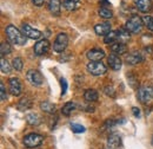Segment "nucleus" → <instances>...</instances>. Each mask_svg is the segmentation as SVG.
<instances>
[{
	"instance_id": "f257e3e1",
	"label": "nucleus",
	"mask_w": 153,
	"mask_h": 149,
	"mask_svg": "<svg viewBox=\"0 0 153 149\" xmlns=\"http://www.w3.org/2000/svg\"><path fill=\"white\" fill-rule=\"evenodd\" d=\"M5 32H6L8 40L16 45H25L27 41V37L13 25H8L5 30Z\"/></svg>"
},
{
	"instance_id": "f03ea898",
	"label": "nucleus",
	"mask_w": 153,
	"mask_h": 149,
	"mask_svg": "<svg viewBox=\"0 0 153 149\" xmlns=\"http://www.w3.org/2000/svg\"><path fill=\"white\" fill-rule=\"evenodd\" d=\"M44 141V137L39 134H36V132H32V134H28L24 137L22 140V143L25 147L27 148H36V147H39Z\"/></svg>"
},
{
	"instance_id": "7ed1b4c3",
	"label": "nucleus",
	"mask_w": 153,
	"mask_h": 149,
	"mask_svg": "<svg viewBox=\"0 0 153 149\" xmlns=\"http://www.w3.org/2000/svg\"><path fill=\"white\" fill-rule=\"evenodd\" d=\"M143 19L138 16H133L132 18H130L126 21V30L132 32V33H139L143 29Z\"/></svg>"
},
{
	"instance_id": "20e7f679",
	"label": "nucleus",
	"mask_w": 153,
	"mask_h": 149,
	"mask_svg": "<svg viewBox=\"0 0 153 149\" xmlns=\"http://www.w3.org/2000/svg\"><path fill=\"white\" fill-rule=\"evenodd\" d=\"M107 68L105 66V64L99 60V62H90L87 64V71L92 76H101L106 72Z\"/></svg>"
},
{
	"instance_id": "39448f33",
	"label": "nucleus",
	"mask_w": 153,
	"mask_h": 149,
	"mask_svg": "<svg viewBox=\"0 0 153 149\" xmlns=\"http://www.w3.org/2000/svg\"><path fill=\"white\" fill-rule=\"evenodd\" d=\"M68 45V37L66 33H59L53 43V50L56 52H64Z\"/></svg>"
},
{
	"instance_id": "423d86ee",
	"label": "nucleus",
	"mask_w": 153,
	"mask_h": 149,
	"mask_svg": "<svg viewBox=\"0 0 153 149\" xmlns=\"http://www.w3.org/2000/svg\"><path fill=\"white\" fill-rule=\"evenodd\" d=\"M26 78L34 87H40L44 83V77L38 70H28L27 74H26Z\"/></svg>"
},
{
	"instance_id": "0eeeda50",
	"label": "nucleus",
	"mask_w": 153,
	"mask_h": 149,
	"mask_svg": "<svg viewBox=\"0 0 153 149\" xmlns=\"http://www.w3.org/2000/svg\"><path fill=\"white\" fill-rule=\"evenodd\" d=\"M153 98V87H143L138 90V99L141 103H147Z\"/></svg>"
},
{
	"instance_id": "6e6552de",
	"label": "nucleus",
	"mask_w": 153,
	"mask_h": 149,
	"mask_svg": "<svg viewBox=\"0 0 153 149\" xmlns=\"http://www.w3.org/2000/svg\"><path fill=\"white\" fill-rule=\"evenodd\" d=\"M50 49V41L47 39H40L34 45V53L37 56H44Z\"/></svg>"
},
{
	"instance_id": "1a4fd4ad",
	"label": "nucleus",
	"mask_w": 153,
	"mask_h": 149,
	"mask_svg": "<svg viewBox=\"0 0 153 149\" xmlns=\"http://www.w3.org/2000/svg\"><path fill=\"white\" fill-rule=\"evenodd\" d=\"M21 29H22V33L27 38H31V39H39V38L41 37V32H40L39 30H37V29L32 27V26L28 25V24H22Z\"/></svg>"
},
{
	"instance_id": "9d476101",
	"label": "nucleus",
	"mask_w": 153,
	"mask_h": 149,
	"mask_svg": "<svg viewBox=\"0 0 153 149\" xmlns=\"http://www.w3.org/2000/svg\"><path fill=\"white\" fill-rule=\"evenodd\" d=\"M8 88H10V93L13 96H19L21 93V84L20 81L17 77H12L8 81Z\"/></svg>"
},
{
	"instance_id": "9b49d317",
	"label": "nucleus",
	"mask_w": 153,
	"mask_h": 149,
	"mask_svg": "<svg viewBox=\"0 0 153 149\" xmlns=\"http://www.w3.org/2000/svg\"><path fill=\"white\" fill-rule=\"evenodd\" d=\"M134 4H135V7L143 13L150 12L153 7L152 0H134Z\"/></svg>"
},
{
	"instance_id": "f8f14e48",
	"label": "nucleus",
	"mask_w": 153,
	"mask_h": 149,
	"mask_svg": "<svg viewBox=\"0 0 153 149\" xmlns=\"http://www.w3.org/2000/svg\"><path fill=\"white\" fill-rule=\"evenodd\" d=\"M121 137L118 134H112L107 138V147L108 149H120L121 148Z\"/></svg>"
},
{
	"instance_id": "ddd939ff",
	"label": "nucleus",
	"mask_w": 153,
	"mask_h": 149,
	"mask_svg": "<svg viewBox=\"0 0 153 149\" xmlns=\"http://www.w3.org/2000/svg\"><path fill=\"white\" fill-rule=\"evenodd\" d=\"M141 60H143V56L138 51H132L131 53H128L125 57V62L127 65H135V64L140 63Z\"/></svg>"
},
{
	"instance_id": "4468645a",
	"label": "nucleus",
	"mask_w": 153,
	"mask_h": 149,
	"mask_svg": "<svg viewBox=\"0 0 153 149\" xmlns=\"http://www.w3.org/2000/svg\"><path fill=\"white\" fill-rule=\"evenodd\" d=\"M86 56L90 59V62H99L105 57V52L101 49H92L87 52Z\"/></svg>"
},
{
	"instance_id": "2eb2a0df",
	"label": "nucleus",
	"mask_w": 153,
	"mask_h": 149,
	"mask_svg": "<svg viewBox=\"0 0 153 149\" xmlns=\"http://www.w3.org/2000/svg\"><path fill=\"white\" fill-rule=\"evenodd\" d=\"M94 31L98 36H106L111 32V25L108 23H100L94 26Z\"/></svg>"
},
{
	"instance_id": "dca6fc26",
	"label": "nucleus",
	"mask_w": 153,
	"mask_h": 149,
	"mask_svg": "<svg viewBox=\"0 0 153 149\" xmlns=\"http://www.w3.org/2000/svg\"><path fill=\"white\" fill-rule=\"evenodd\" d=\"M107 62H108V65H110V68H111L112 70L118 71V70L121 69V64H123V62H121V59L117 56V55H110Z\"/></svg>"
},
{
	"instance_id": "f3484780",
	"label": "nucleus",
	"mask_w": 153,
	"mask_h": 149,
	"mask_svg": "<svg viewBox=\"0 0 153 149\" xmlns=\"http://www.w3.org/2000/svg\"><path fill=\"white\" fill-rule=\"evenodd\" d=\"M111 51L114 53V55H123L127 51V47L125 45V43H121V41H115L114 44L111 45Z\"/></svg>"
},
{
	"instance_id": "a211bd4d",
	"label": "nucleus",
	"mask_w": 153,
	"mask_h": 149,
	"mask_svg": "<svg viewBox=\"0 0 153 149\" xmlns=\"http://www.w3.org/2000/svg\"><path fill=\"white\" fill-rule=\"evenodd\" d=\"M60 8H61V2L60 0H48V10L53 16L60 14Z\"/></svg>"
},
{
	"instance_id": "6ab92c4d",
	"label": "nucleus",
	"mask_w": 153,
	"mask_h": 149,
	"mask_svg": "<svg viewBox=\"0 0 153 149\" xmlns=\"http://www.w3.org/2000/svg\"><path fill=\"white\" fill-rule=\"evenodd\" d=\"M62 6L67 11H76L81 6V1L80 0H64Z\"/></svg>"
},
{
	"instance_id": "aec40b11",
	"label": "nucleus",
	"mask_w": 153,
	"mask_h": 149,
	"mask_svg": "<svg viewBox=\"0 0 153 149\" xmlns=\"http://www.w3.org/2000/svg\"><path fill=\"white\" fill-rule=\"evenodd\" d=\"M26 121L30 126H39L41 123V117L36 112H30L26 115Z\"/></svg>"
},
{
	"instance_id": "412c9836",
	"label": "nucleus",
	"mask_w": 153,
	"mask_h": 149,
	"mask_svg": "<svg viewBox=\"0 0 153 149\" xmlns=\"http://www.w3.org/2000/svg\"><path fill=\"white\" fill-rule=\"evenodd\" d=\"M31 107H32V102H31V99L27 98V97L21 98L19 102H18V104H17V108L19 109L20 111H26V110H28Z\"/></svg>"
},
{
	"instance_id": "4be33fe9",
	"label": "nucleus",
	"mask_w": 153,
	"mask_h": 149,
	"mask_svg": "<svg viewBox=\"0 0 153 149\" xmlns=\"http://www.w3.org/2000/svg\"><path fill=\"white\" fill-rule=\"evenodd\" d=\"M40 109L44 112H47V114H54L56 111V105L48 101H44L40 103Z\"/></svg>"
},
{
	"instance_id": "5701e85b",
	"label": "nucleus",
	"mask_w": 153,
	"mask_h": 149,
	"mask_svg": "<svg viewBox=\"0 0 153 149\" xmlns=\"http://www.w3.org/2000/svg\"><path fill=\"white\" fill-rule=\"evenodd\" d=\"M76 108V104L74 102H67L64 104V107L61 108V114L65 115V116H70L71 112L73 111Z\"/></svg>"
},
{
	"instance_id": "b1692460",
	"label": "nucleus",
	"mask_w": 153,
	"mask_h": 149,
	"mask_svg": "<svg viewBox=\"0 0 153 149\" xmlns=\"http://www.w3.org/2000/svg\"><path fill=\"white\" fill-rule=\"evenodd\" d=\"M119 39V36H118V31H111L110 33H107L105 38H104V41L106 43V44H110V45H112V44H114L115 41Z\"/></svg>"
},
{
	"instance_id": "393cba45",
	"label": "nucleus",
	"mask_w": 153,
	"mask_h": 149,
	"mask_svg": "<svg viewBox=\"0 0 153 149\" xmlns=\"http://www.w3.org/2000/svg\"><path fill=\"white\" fill-rule=\"evenodd\" d=\"M84 98L87 102H94V101L98 99V93L94 89H87L84 93Z\"/></svg>"
},
{
	"instance_id": "a878e982",
	"label": "nucleus",
	"mask_w": 153,
	"mask_h": 149,
	"mask_svg": "<svg viewBox=\"0 0 153 149\" xmlns=\"http://www.w3.org/2000/svg\"><path fill=\"white\" fill-rule=\"evenodd\" d=\"M118 36H119V41L121 43H125L130 39V31H127L126 29H120L118 30Z\"/></svg>"
},
{
	"instance_id": "bb28decb",
	"label": "nucleus",
	"mask_w": 153,
	"mask_h": 149,
	"mask_svg": "<svg viewBox=\"0 0 153 149\" xmlns=\"http://www.w3.org/2000/svg\"><path fill=\"white\" fill-rule=\"evenodd\" d=\"M0 69H1V72H2V74H10L11 70H12L11 65L8 64V62H7L4 57H2L1 60H0Z\"/></svg>"
},
{
	"instance_id": "cd10ccee",
	"label": "nucleus",
	"mask_w": 153,
	"mask_h": 149,
	"mask_svg": "<svg viewBox=\"0 0 153 149\" xmlns=\"http://www.w3.org/2000/svg\"><path fill=\"white\" fill-rule=\"evenodd\" d=\"M11 51H12V47H11V45L8 43H6V41L1 43V45H0V53H1V56L4 57L5 55H10Z\"/></svg>"
},
{
	"instance_id": "c85d7f7f",
	"label": "nucleus",
	"mask_w": 153,
	"mask_h": 149,
	"mask_svg": "<svg viewBox=\"0 0 153 149\" xmlns=\"http://www.w3.org/2000/svg\"><path fill=\"white\" fill-rule=\"evenodd\" d=\"M99 16L104 19H111L113 17V13H112L111 10H108L106 7H102V8L99 10Z\"/></svg>"
},
{
	"instance_id": "c756f323",
	"label": "nucleus",
	"mask_w": 153,
	"mask_h": 149,
	"mask_svg": "<svg viewBox=\"0 0 153 149\" xmlns=\"http://www.w3.org/2000/svg\"><path fill=\"white\" fill-rule=\"evenodd\" d=\"M12 64H13V68H14L17 71H20V70L22 69V65H24V63H22V59H21L20 57H16V58L13 59Z\"/></svg>"
},
{
	"instance_id": "7c9ffc66",
	"label": "nucleus",
	"mask_w": 153,
	"mask_h": 149,
	"mask_svg": "<svg viewBox=\"0 0 153 149\" xmlns=\"http://www.w3.org/2000/svg\"><path fill=\"white\" fill-rule=\"evenodd\" d=\"M71 129L76 134H81V132H85V130H86L85 127H82L81 124H74V123L71 124Z\"/></svg>"
},
{
	"instance_id": "2f4dec72",
	"label": "nucleus",
	"mask_w": 153,
	"mask_h": 149,
	"mask_svg": "<svg viewBox=\"0 0 153 149\" xmlns=\"http://www.w3.org/2000/svg\"><path fill=\"white\" fill-rule=\"evenodd\" d=\"M143 21H144V24L147 26V29L150 30V31H153V17H144L143 18Z\"/></svg>"
},
{
	"instance_id": "473e14b6",
	"label": "nucleus",
	"mask_w": 153,
	"mask_h": 149,
	"mask_svg": "<svg viewBox=\"0 0 153 149\" xmlns=\"http://www.w3.org/2000/svg\"><path fill=\"white\" fill-rule=\"evenodd\" d=\"M0 90H1V93H0V95H1V102H5L7 99V93H6V88H5L2 82L0 83Z\"/></svg>"
},
{
	"instance_id": "72a5a7b5",
	"label": "nucleus",
	"mask_w": 153,
	"mask_h": 149,
	"mask_svg": "<svg viewBox=\"0 0 153 149\" xmlns=\"http://www.w3.org/2000/svg\"><path fill=\"white\" fill-rule=\"evenodd\" d=\"M105 93H106L107 96L115 97V90L113 89V87H106V88H105Z\"/></svg>"
},
{
	"instance_id": "f704fd0d",
	"label": "nucleus",
	"mask_w": 153,
	"mask_h": 149,
	"mask_svg": "<svg viewBox=\"0 0 153 149\" xmlns=\"http://www.w3.org/2000/svg\"><path fill=\"white\" fill-rule=\"evenodd\" d=\"M61 96H64L66 91H67V82H66V79H64V78H61Z\"/></svg>"
},
{
	"instance_id": "c9c22d12",
	"label": "nucleus",
	"mask_w": 153,
	"mask_h": 149,
	"mask_svg": "<svg viewBox=\"0 0 153 149\" xmlns=\"http://www.w3.org/2000/svg\"><path fill=\"white\" fill-rule=\"evenodd\" d=\"M132 111H133V115L135 117H140V110L138 108H132Z\"/></svg>"
},
{
	"instance_id": "e433bc0d",
	"label": "nucleus",
	"mask_w": 153,
	"mask_h": 149,
	"mask_svg": "<svg viewBox=\"0 0 153 149\" xmlns=\"http://www.w3.org/2000/svg\"><path fill=\"white\" fill-rule=\"evenodd\" d=\"M32 1H33V4H34V5H37V6H41V5L44 4V1H45V0H32Z\"/></svg>"
},
{
	"instance_id": "4c0bfd02",
	"label": "nucleus",
	"mask_w": 153,
	"mask_h": 149,
	"mask_svg": "<svg viewBox=\"0 0 153 149\" xmlns=\"http://www.w3.org/2000/svg\"><path fill=\"white\" fill-rule=\"evenodd\" d=\"M151 143H152V146H153V136H152V140H151Z\"/></svg>"
}]
</instances>
